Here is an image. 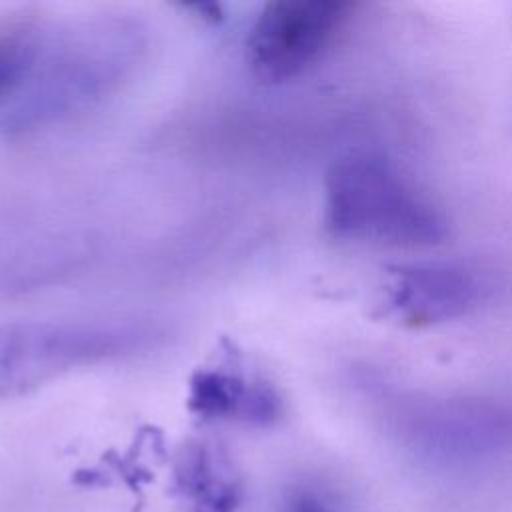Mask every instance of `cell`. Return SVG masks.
Listing matches in <instances>:
<instances>
[{"label":"cell","instance_id":"10","mask_svg":"<svg viewBox=\"0 0 512 512\" xmlns=\"http://www.w3.org/2000/svg\"><path fill=\"white\" fill-rule=\"evenodd\" d=\"M282 512H342V508L316 486H296L286 494Z\"/></svg>","mask_w":512,"mask_h":512},{"label":"cell","instance_id":"5","mask_svg":"<svg viewBox=\"0 0 512 512\" xmlns=\"http://www.w3.org/2000/svg\"><path fill=\"white\" fill-rule=\"evenodd\" d=\"M342 0H278L262 8L246 38V62L262 82L300 76L330 48L350 18Z\"/></svg>","mask_w":512,"mask_h":512},{"label":"cell","instance_id":"1","mask_svg":"<svg viewBox=\"0 0 512 512\" xmlns=\"http://www.w3.org/2000/svg\"><path fill=\"white\" fill-rule=\"evenodd\" d=\"M324 224L342 240L432 246L446 220L382 154L352 150L332 162L324 182Z\"/></svg>","mask_w":512,"mask_h":512},{"label":"cell","instance_id":"8","mask_svg":"<svg viewBox=\"0 0 512 512\" xmlns=\"http://www.w3.org/2000/svg\"><path fill=\"white\" fill-rule=\"evenodd\" d=\"M178 512H240L242 490L230 460L210 444H192L176 468Z\"/></svg>","mask_w":512,"mask_h":512},{"label":"cell","instance_id":"3","mask_svg":"<svg viewBox=\"0 0 512 512\" xmlns=\"http://www.w3.org/2000/svg\"><path fill=\"white\" fill-rule=\"evenodd\" d=\"M144 36L126 20L92 22L72 32L42 66L12 110V130L64 120L106 96L138 62Z\"/></svg>","mask_w":512,"mask_h":512},{"label":"cell","instance_id":"7","mask_svg":"<svg viewBox=\"0 0 512 512\" xmlns=\"http://www.w3.org/2000/svg\"><path fill=\"white\" fill-rule=\"evenodd\" d=\"M188 406L208 420L256 426L272 424L282 414V400L266 380L228 368L198 370L190 382Z\"/></svg>","mask_w":512,"mask_h":512},{"label":"cell","instance_id":"6","mask_svg":"<svg viewBox=\"0 0 512 512\" xmlns=\"http://www.w3.org/2000/svg\"><path fill=\"white\" fill-rule=\"evenodd\" d=\"M500 286V276L492 268L470 260L394 266L384 310L404 326H432L480 310L494 300Z\"/></svg>","mask_w":512,"mask_h":512},{"label":"cell","instance_id":"9","mask_svg":"<svg viewBox=\"0 0 512 512\" xmlns=\"http://www.w3.org/2000/svg\"><path fill=\"white\" fill-rule=\"evenodd\" d=\"M40 56L36 32L28 28L0 30V102L28 86Z\"/></svg>","mask_w":512,"mask_h":512},{"label":"cell","instance_id":"4","mask_svg":"<svg viewBox=\"0 0 512 512\" xmlns=\"http://www.w3.org/2000/svg\"><path fill=\"white\" fill-rule=\"evenodd\" d=\"M398 438L440 462H474L512 448V398L464 394L402 400L392 412Z\"/></svg>","mask_w":512,"mask_h":512},{"label":"cell","instance_id":"2","mask_svg":"<svg viewBox=\"0 0 512 512\" xmlns=\"http://www.w3.org/2000/svg\"><path fill=\"white\" fill-rule=\"evenodd\" d=\"M164 336L160 324L138 318L0 324V400L24 394L78 368L146 352Z\"/></svg>","mask_w":512,"mask_h":512}]
</instances>
